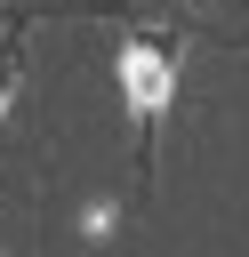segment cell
<instances>
[{
	"label": "cell",
	"mask_w": 249,
	"mask_h": 257,
	"mask_svg": "<svg viewBox=\"0 0 249 257\" xmlns=\"http://www.w3.org/2000/svg\"><path fill=\"white\" fill-rule=\"evenodd\" d=\"M16 80H24V16H8V32H0V112H8Z\"/></svg>",
	"instance_id": "cell-2"
},
{
	"label": "cell",
	"mask_w": 249,
	"mask_h": 257,
	"mask_svg": "<svg viewBox=\"0 0 249 257\" xmlns=\"http://www.w3.org/2000/svg\"><path fill=\"white\" fill-rule=\"evenodd\" d=\"M120 88H129V120H137V185H153V128H161L169 88H177V40L137 32L120 48Z\"/></svg>",
	"instance_id": "cell-1"
}]
</instances>
